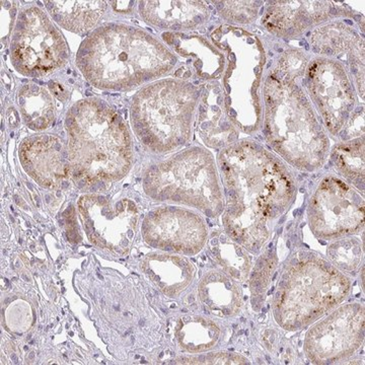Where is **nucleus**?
Masks as SVG:
<instances>
[{
  "label": "nucleus",
  "mask_w": 365,
  "mask_h": 365,
  "mask_svg": "<svg viewBox=\"0 0 365 365\" xmlns=\"http://www.w3.org/2000/svg\"><path fill=\"white\" fill-rule=\"evenodd\" d=\"M218 165L225 186L222 222L225 234L259 255L276 222L297 198V182L279 158L254 141L223 148Z\"/></svg>",
  "instance_id": "nucleus-1"
},
{
  "label": "nucleus",
  "mask_w": 365,
  "mask_h": 365,
  "mask_svg": "<svg viewBox=\"0 0 365 365\" xmlns=\"http://www.w3.org/2000/svg\"><path fill=\"white\" fill-rule=\"evenodd\" d=\"M177 57L150 34L127 26H107L81 45L78 66L96 86L126 90L160 78Z\"/></svg>",
  "instance_id": "nucleus-2"
},
{
  "label": "nucleus",
  "mask_w": 365,
  "mask_h": 365,
  "mask_svg": "<svg viewBox=\"0 0 365 365\" xmlns=\"http://www.w3.org/2000/svg\"><path fill=\"white\" fill-rule=\"evenodd\" d=\"M304 79L271 72L264 85V135L274 153L304 172L323 168L330 140L299 86Z\"/></svg>",
  "instance_id": "nucleus-3"
},
{
  "label": "nucleus",
  "mask_w": 365,
  "mask_h": 365,
  "mask_svg": "<svg viewBox=\"0 0 365 365\" xmlns=\"http://www.w3.org/2000/svg\"><path fill=\"white\" fill-rule=\"evenodd\" d=\"M74 177L86 182L121 179L132 163L131 139L118 113L98 100L81 101L67 115Z\"/></svg>",
  "instance_id": "nucleus-4"
},
{
  "label": "nucleus",
  "mask_w": 365,
  "mask_h": 365,
  "mask_svg": "<svg viewBox=\"0 0 365 365\" xmlns=\"http://www.w3.org/2000/svg\"><path fill=\"white\" fill-rule=\"evenodd\" d=\"M345 273L311 251L295 253L285 264L273 297L276 324L284 330H302L339 307L351 292Z\"/></svg>",
  "instance_id": "nucleus-5"
},
{
  "label": "nucleus",
  "mask_w": 365,
  "mask_h": 365,
  "mask_svg": "<svg viewBox=\"0 0 365 365\" xmlns=\"http://www.w3.org/2000/svg\"><path fill=\"white\" fill-rule=\"evenodd\" d=\"M199 93L184 81H158L139 91L132 106V124L139 140L150 150L169 153L191 136Z\"/></svg>",
  "instance_id": "nucleus-6"
},
{
  "label": "nucleus",
  "mask_w": 365,
  "mask_h": 365,
  "mask_svg": "<svg viewBox=\"0 0 365 365\" xmlns=\"http://www.w3.org/2000/svg\"><path fill=\"white\" fill-rule=\"evenodd\" d=\"M144 190L151 198L182 204L209 217L222 215L225 195L215 158L194 148L153 165L146 172Z\"/></svg>",
  "instance_id": "nucleus-7"
},
{
  "label": "nucleus",
  "mask_w": 365,
  "mask_h": 365,
  "mask_svg": "<svg viewBox=\"0 0 365 365\" xmlns=\"http://www.w3.org/2000/svg\"><path fill=\"white\" fill-rule=\"evenodd\" d=\"M307 222L323 241L359 235L364 230V199L340 178L327 176L309 199Z\"/></svg>",
  "instance_id": "nucleus-8"
},
{
  "label": "nucleus",
  "mask_w": 365,
  "mask_h": 365,
  "mask_svg": "<svg viewBox=\"0 0 365 365\" xmlns=\"http://www.w3.org/2000/svg\"><path fill=\"white\" fill-rule=\"evenodd\" d=\"M11 59L25 76H41L63 66L66 41L47 14L30 7L19 16L11 40Z\"/></svg>",
  "instance_id": "nucleus-9"
},
{
  "label": "nucleus",
  "mask_w": 365,
  "mask_h": 365,
  "mask_svg": "<svg viewBox=\"0 0 365 365\" xmlns=\"http://www.w3.org/2000/svg\"><path fill=\"white\" fill-rule=\"evenodd\" d=\"M364 306L350 302L336 307L312 324L304 350L313 364H339L351 357L364 341Z\"/></svg>",
  "instance_id": "nucleus-10"
},
{
  "label": "nucleus",
  "mask_w": 365,
  "mask_h": 365,
  "mask_svg": "<svg viewBox=\"0 0 365 365\" xmlns=\"http://www.w3.org/2000/svg\"><path fill=\"white\" fill-rule=\"evenodd\" d=\"M304 83L327 130L339 137L355 108V93L345 66L329 57L309 62Z\"/></svg>",
  "instance_id": "nucleus-11"
},
{
  "label": "nucleus",
  "mask_w": 365,
  "mask_h": 365,
  "mask_svg": "<svg viewBox=\"0 0 365 365\" xmlns=\"http://www.w3.org/2000/svg\"><path fill=\"white\" fill-rule=\"evenodd\" d=\"M143 234L144 241L153 248L184 255L199 253L208 235L200 215L174 206L151 211L144 220Z\"/></svg>",
  "instance_id": "nucleus-12"
},
{
  "label": "nucleus",
  "mask_w": 365,
  "mask_h": 365,
  "mask_svg": "<svg viewBox=\"0 0 365 365\" xmlns=\"http://www.w3.org/2000/svg\"><path fill=\"white\" fill-rule=\"evenodd\" d=\"M351 14L331 1H273L266 9L262 24L273 35L292 38L336 16Z\"/></svg>",
  "instance_id": "nucleus-13"
},
{
  "label": "nucleus",
  "mask_w": 365,
  "mask_h": 365,
  "mask_svg": "<svg viewBox=\"0 0 365 365\" xmlns=\"http://www.w3.org/2000/svg\"><path fill=\"white\" fill-rule=\"evenodd\" d=\"M20 155L26 172L46 188L59 186L71 173L68 151L56 137L28 139L21 145Z\"/></svg>",
  "instance_id": "nucleus-14"
},
{
  "label": "nucleus",
  "mask_w": 365,
  "mask_h": 365,
  "mask_svg": "<svg viewBox=\"0 0 365 365\" xmlns=\"http://www.w3.org/2000/svg\"><path fill=\"white\" fill-rule=\"evenodd\" d=\"M314 52L323 57L346 58L351 66L360 95L364 93V42L353 29L336 21L316 29L312 34Z\"/></svg>",
  "instance_id": "nucleus-15"
},
{
  "label": "nucleus",
  "mask_w": 365,
  "mask_h": 365,
  "mask_svg": "<svg viewBox=\"0 0 365 365\" xmlns=\"http://www.w3.org/2000/svg\"><path fill=\"white\" fill-rule=\"evenodd\" d=\"M198 128L203 140L211 148H227L237 140L234 120L227 116L222 88L218 85L206 86L200 98Z\"/></svg>",
  "instance_id": "nucleus-16"
},
{
  "label": "nucleus",
  "mask_w": 365,
  "mask_h": 365,
  "mask_svg": "<svg viewBox=\"0 0 365 365\" xmlns=\"http://www.w3.org/2000/svg\"><path fill=\"white\" fill-rule=\"evenodd\" d=\"M141 16L165 30H189L208 20V6L202 1H140Z\"/></svg>",
  "instance_id": "nucleus-17"
},
{
  "label": "nucleus",
  "mask_w": 365,
  "mask_h": 365,
  "mask_svg": "<svg viewBox=\"0 0 365 365\" xmlns=\"http://www.w3.org/2000/svg\"><path fill=\"white\" fill-rule=\"evenodd\" d=\"M198 297L204 309L218 318L241 313L244 294L239 281L222 271L206 273L198 285Z\"/></svg>",
  "instance_id": "nucleus-18"
},
{
  "label": "nucleus",
  "mask_w": 365,
  "mask_h": 365,
  "mask_svg": "<svg viewBox=\"0 0 365 365\" xmlns=\"http://www.w3.org/2000/svg\"><path fill=\"white\" fill-rule=\"evenodd\" d=\"M141 268L153 284L169 297H179L195 277L193 264L185 257L175 255H148Z\"/></svg>",
  "instance_id": "nucleus-19"
},
{
  "label": "nucleus",
  "mask_w": 365,
  "mask_h": 365,
  "mask_svg": "<svg viewBox=\"0 0 365 365\" xmlns=\"http://www.w3.org/2000/svg\"><path fill=\"white\" fill-rule=\"evenodd\" d=\"M53 20L73 33H85L93 28L107 9L105 1H47Z\"/></svg>",
  "instance_id": "nucleus-20"
},
{
  "label": "nucleus",
  "mask_w": 365,
  "mask_h": 365,
  "mask_svg": "<svg viewBox=\"0 0 365 365\" xmlns=\"http://www.w3.org/2000/svg\"><path fill=\"white\" fill-rule=\"evenodd\" d=\"M222 330L215 322L199 316L182 317L175 327V338L184 351L201 353L218 344Z\"/></svg>",
  "instance_id": "nucleus-21"
},
{
  "label": "nucleus",
  "mask_w": 365,
  "mask_h": 365,
  "mask_svg": "<svg viewBox=\"0 0 365 365\" xmlns=\"http://www.w3.org/2000/svg\"><path fill=\"white\" fill-rule=\"evenodd\" d=\"M209 251L223 272L240 283L249 279L253 267V258L248 250L239 242L230 239L227 234H218L209 242Z\"/></svg>",
  "instance_id": "nucleus-22"
},
{
  "label": "nucleus",
  "mask_w": 365,
  "mask_h": 365,
  "mask_svg": "<svg viewBox=\"0 0 365 365\" xmlns=\"http://www.w3.org/2000/svg\"><path fill=\"white\" fill-rule=\"evenodd\" d=\"M336 170L348 184L364 193V138L352 139L336 144L330 151Z\"/></svg>",
  "instance_id": "nucleus-23"
},
{
  "label": "nucleus",
  "mask_w": 365,
  "mask_h": 365,
  "mask_svg": "<svg viewBox=\"0 0 365 365\" xmlns=\"http://www.w3.org/2000/svg\"><path fill=\"white\" fill-rule=\"evenodd\" d=\"M19 104L26 123L35 130L47 128L54 120L52 96L42 86H24L19 93Z\"/></svg>",
  "instance_id": "nucleus-24"
},
{
  "label": "nucleus",
  "mask_w": 365,
  "mask_h": 365,
  "mask_svg": "<svg viewBox=\"0 0 365 365\" xmlns=\"http://www.w3.org/2000/svg\"><path fill=\"white\" fill-rule=\"evenodd\" d=\"M277 266V254L275 250L270 247L259 256L252 267L248 279L249 288L251 292L252 307L256 313H259L263 307Z\"/></svg>",
  "instance_id": "nucleus-25"
},
{
  "label": "nucleus",
  "mask_w": 365,
  "mask_h": 365,
  "mask_svg": "<svg viewBox=\"0 0 365 365\" xmlns=\"http://www.w3.org/2000/svg\"><path fill=\"white\" fill-rule=\"evenodd\" d=\"M327 257L341 272L355 274L364 260V244L355 235L334 240L327 247Z\"/></svg>",
  "instance_id": "nucleus-26"
},
{
  "label": "nucleus",
  "mask_w": 365,
  "mask_h": 365,
  "mask_svg": "<svg viewBox=\"0 0 365 365\" xmlns=\"http://www.w3.org/2000/svg\"><path fill=\"white\" fill-rule=\"evenodd\" d=\"M220 4L222 18L241 25L252 23L258 16L260 9V4L256 1H225Z\"/></svg>",
  "instance_id": "nucleus-27"
},
{
  "label": "nucleus",
  "mask_w": 365,
  "mask_h": 365,
  "mask_svg": "<svg viewBox=\"0 0 365 365\" xmlns=\"http://www.w3.org/2000/svg\"><path fill=\"white\" fill-rule=\"evenodd\" d=\"M176 364H250V360L241 354L232 352H218L203 354L201 356L182 357Z\"/></svg>",
  "instance_id": "nucleus-28"
},
{
  "label": "nucleus",
  "mask_w": 365,
  "mask_h": 365,
  "mask_svg": "<svg viewBox=\"0 0 365 365\" xmlns=\"http://www.w3.org/2000/svg\"><path fill=\"white\" fill-rule=\"evenodd\" d=\"M364 109H361L360 111L352 114V116L348 120L347 124L345 125L344 129L341 132L339 138L342 143H344V141L364 137Z\"/></svg>",
  "instance_id": "nucleus-29"
},
{
  "label": "nucleus",
  "mask_w": 365,
  "mask_h": 365,
  "mask_svg": "<svg viewBox=\"0 0 365 365\" xmlns=\"http://www.w3.org/2000/svg\"><path fill=\"white\" fill-rule=\"evenodd\" d=\"M50 88H51L52 93H54L55 97L58 98L59 100H66L67 93L66 90L61 88V86L51 83H50Z\"/></svg>",
  "instance_id": "nucleus-30"
}]
</instances>
